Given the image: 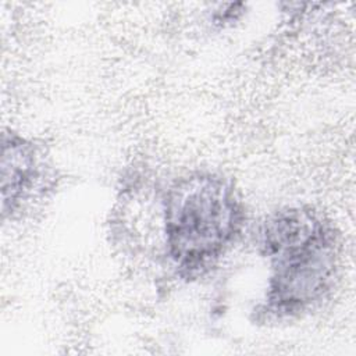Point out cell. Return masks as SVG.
<instances>
[{
  "label": "cell",
  "mask_w": 356,
  "mask_h": 356,
  "mask_svg": "<svg viewBox=\"0 0 356 356\" xmlns=\"http://www.w3.org/2000/svg\"><path fill=\"white\" fill-rule=\"evenodd\" d=\"M260 253L270 277L263 312L285 320L317 307L332 291L339 239L332 224L310 206H285L260 227Z\"/></svg>",
  "instance_id": "6da1fadb"
},
{
  "label": "cell",
  "mask_w": 356,
  "mask_h": 356,
  "mask_svg": "<svg viewBox=\"0 0 356 356\" xmlns=\"http://www.w3.org/2000/svg\"><path fill=\"white\" fill-rule=\"evenodd\" d=\"M164 253L184 280L206 275L238 241L245 211L234 184L213 171L172 181L161 200Z\"/></svg>",
  "instance_id": "7a4b0ae2"
},
{
  "label": "cell",
  "mask_w": 356,
  "mask_h": 356,
  "mask_svg": "<svg viewBox=\"0 0 356 356\" xmlns=\"http://www.w3.org/2000/svg\"><path fill=\"white\" fill-rule=\"evenodd\" d=\"M50 184L44 152L33 140L4 132L1 138V214L14 218L38 199Z\"/></svg>",
  "instance_id": "3957f363"
}]
</instances>
